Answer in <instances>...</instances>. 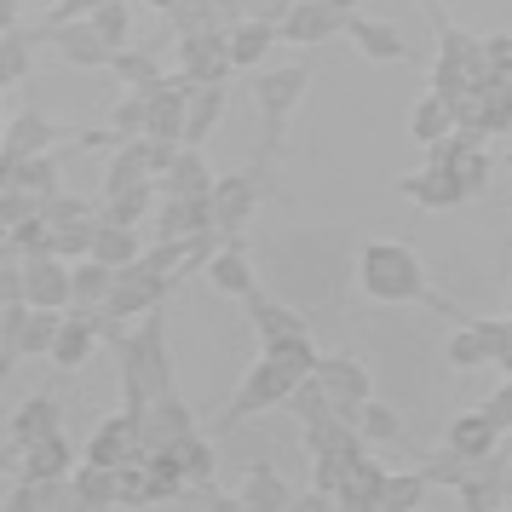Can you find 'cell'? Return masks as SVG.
<instances>
[{"label":"cell","mask_w":512,"mask_h":512,"mask_svg":"<svg viewBox=\"0 0 512 512\" xmlns=\"http://www.w3.org/2000/svg\"><path fill=\"white\" fill-rule=\"evenodd\" d=\"M357 288L369 294L374 305H432L443 317H455V323H472L455 300H443L432 277H426V265L409 242H397V236H374L357 248Z\"/></svg>","instance_id":"obj_1"},{"label":"cell","mask_w":512,"mask_h":512,"mask_svg":"<svg viewBox=\"0 0 512 512\" xmlns=\"http://www.w3.org/2000/svg\"><path fill=\"white\" fill-rule=\"evenodd\" d=\"M116 357H121V397H127V415H144L156 397H173V351H167L162 311L139 317V328H121Z\"/></svg>","instance_id":"obj_2"},{"label":"cell","mask_w":512,"mask_h":512,"mask_svg":"<svg viewBox=\"0 0 512 512\" xmlns=\"http://www.w3.org/2000/svg\"><path fill=\"white\" fill-rule=\"evenodd\" d=\"M305 93H311V64H282V70H259L254 81V104L259 121H265V139H259V167H277L282 144H288V127L300 116Z\"/></svg>","instance_id":"obj_3"},{"label":"cell","mask_w":512,"mask_h":512,"mask_svg":"<svg viewBox=\"0 0 512 512\" xmlns=\"http://www.w3.org/2000/svg\"><path fill=\"white\" fill-rule=\"evenodd\" d=\"M58 139L81 144V150H98V144H121L110 127H98V133H87V127H58V121H47L41 110H12L6 116V133H0V162H24V156H47Z\"/></svg>","instance_id":"obj_4"},{"label":"cell","mask_w":512,"mask_h":512,"mask_svg":"<svg viewBox=\"0 0 512 512\" xmlns=\"http://www.w3.org/2000/svg\"><path fill=\"white\" fill-rule=\"evenodd\" d=\"M265 196H277V179H271V167H242V173H225L219 185H213V231L225 236H242L248 225H254V213H259V202Z\"/></svg>","instance_id":"obj_5"},{"label":"cell","mask_w":512,"mask_h":512,"mask_svg":"<svg viewBox=\"0 0 512 512\" xmlns=\"http://www.w3.org/2000/svg\"><path fill=\"white\" fill-rule=\"evenodd\" d=\"M294 374L277 369L271 357H259L254 369L242 374V386L231 392V403H225V415H219V438H231L236 426H248L254 415H265V409H288V397H294Z\"/></svg>","instance_id":"obj_6"},{"label":"cell","mask_w":512,"mask_h":512,"mask_svg":"<svg viewBox=\"0 0 512 512\" xmlns=\"http://www.w3.org/2000/svg\"><path fill=\"white\" fill-rule=\"evenodd\" d=\"M231 70V29H208L173 47V75H185L190 87H225Z\"/></svg>","instance_id":"obj_7"},{"label":"cell","mask_w":512,"mask_h":512,"mask_svg":"<svg viewBox=\"0 0 512 512\" xmlns=\"http://www.w3.org/2000/svg\"><path fill=\"white\" fill-rule=\"evenodd\" d=\"M351 29V12L334 0H294V12L282 18V41L288 47H328Z\"/></svg>","instance_id":"obj_8"},{"label":"cell","mask_w":512,"mask_h":512,"mask_svg":"<svg viewBox=\"0 0 512 512\" xmlns=\"http://www.w3.org/2000/svg\"><path fill=\"white\" fill-rule=\"evenodd\" d=\"M24 300L35 311H70L75 305V265L58 254H29L24 259Z\"/></svg>","instance_id":"obj_9"},{"label":"cell","mask_w":512,"mask_h":512,"mask_svg":"<svg viewBox=\"0 0 512 512\" xmlns=\"http://www.w3.org/2000/svg\"><path fill=\"white\" fill-rule=\"evenodd\" d=\"M35 35H41L47 47H58V64H64V70H110V64H116V47H110L87 18H81V24H58V29L35 24Z\"/></svg>","instance_id":"obj_10"},{"label":"cell","mask_w":512,"mask_h":512,"mask_svg":"<svg viewBox=\"0 0 512 512\" xmlns=\"http://www.w3.org/2000/svg\"><path fill=\"white\" fill-rule=\"evenodd\" d=\"M133 420H139V449H144V455H156V449H179L190 432H202L196 415H190V403L179 392L156 397V403H150L144 415H133Z\"/></svg>","instance_id":"obj_11"},{"label":"cell","mask_w":512,"mask_h":512,"mask_svg":"<svg viewBox=\"0 0 512 512\" xmlns=\"http://www.w3.org/2000/svg\"><path fill=\"white\" fill-rule=\"evenodd\" d=\"M81 461H87V449H75L64 432H52V438H41V443H29L24 449L18 478H29V484H70Z\"/></svg>","instance_id":"obj_12"},{"label":"cell","mask_w":512,"mask_h":512,"mask_svg":"<svg viewBox=\"0 0 512 512\" xmlns=\"http://www.w3.org/2000/svg\"><path fill=\"white\" fill-rule=\"evenodd\" d=\"M208 231H213L208 196H162L156 202V236L162 242H202Z\"/></svg>","instance_id":"obj_13"},{"label":"cell","mask_w":512,"mask_h":512,"mask_svg":"<svg viewBox=\"0 0 512 512\" xmlns=\"http://www.w3.org/2000/svg\"><path fill=\"white\" fill-rule=\"evenodd\" d=\"M317 380H323V392L334 397V409H346V415H357V409H363V403L374 397L369 369H363L357 357H346V351L323 357V363H317Z\"/></svg>","instance_id":"obj_14"},{"label":"cell","mask_w":512,"mask_h":512,"mask_svg":"<svg viewBox=\"0 0 512 512\" xmlns=\"http://www.w3.org/2000/svg\"><path fill=\"white\" fill-rule=\"evenodd\" d=\"M52 432H64V403L52 392H29L18 409H12V420H6V443L12 449H29V443L52 438Z\"/></svg>","instance_id":"obj_15"},{"label":"cell","mask_w":512,"mask_h":512,"mask_svg":"<svg viewBox=\"0 0 512 512\" xmlns=\"http://www.w3.org/2000/svg\"><path fill=\"white\" fill-rule=\"evenodd\" d=\"M104 328H110V317H87V311H70L64 317V334H58V346H52V369L58 374H81L87 369V357L98 351V340H104Z\"/></svg>","instance_id":"obj_16"},{"label":"cell","mask_w":512,"mask_h":512,"mask_svg":"<svg viewBox=\"0 0 512 512\" xmlns=\"http://www.w3.org/2000/svg\"><path fill=\"white\" fill-rule=\"evenodd\" d=\"M202 277H208V288H213V294H225V300H248V294H259L254 259L242 254V236L219 242V254L202 265Z\"/></svg>","instance_id":"obj_17"},{"label":"cell","mask_w":512,"mask_h":512,"mask_svg":"<svg viewBox=\"0 0 512 512\" xmlns=\"http://www.w3.org/2000/svg\"><path fill=\"white\" fill-rule=\"evenodd\" d=\"M346 41L363 52V58H374V64H409V58H415L409 41H403V29L386 24V18H363V12H351Z\"/></svg>","instance_id":"obj_18"},{"label":"cell","mask_w":512,"mask_h":512,"mask_svg":"<svg viewBox=\"0 0 512 512\" xmlns=\"http://www.w3.org/2000/svg\"><path fill=\"white\" fill-rule=\"evenodd\" d=\"M397 190H403L415 208H426V213H443V208H461V202H466V185L455 179V173H443V167L403 173V179H397Z\"/></svg>","instance_id":"obj_19"},{"label":"cell","mask_w":512,"mask_h":512,"mask_svg":"<svg viewBox=\"0 0 512 512\" xmlns=\"http://www.w3.org/2000/svg\"><path fill=\"white\" fill-rule=\"evenodd\" d=\"M443 443H449L455 455H466V461H489V455L501 449V432H495V420H489L484 409H461V415H449Z\"/></svg>","instance_id":"obj_20"},{"label":"cell","mask_w":512,"mask_h":512,"mask_svg":"<svg viewBox=\"0 0 512 512\" xmlns=\"http://www.w3.org/2000/svg\"><path fill=\"white\" fill-rule=\"evenodd\" d=\"M133 455H144V449H139V420H133V415L98 420V432L87 438V461H98V466H127Z\"/></svg>","instance_id":"obj_21"},{"label":"cell","mask_w":512,"mask_h":512,"mask_svg":"<svg viewBox=\"0 0 512 512\" xmlns=\"http://www.w3.org/2000/svg\"><path fill=\"white\" fill-rule=\"evenodd\" d=\"M0 190H29V196H58L64 190V167H58V156H24V162H0Z\"/></svg>","instance_id":"obj_22"},{"label":"cell","mask_w":512,"mask_h":512,"mask_svg":"<svg viewBox=\"0 0 512 512\" xmlns=\"http://www.w3.org/2000/svg\"><path fill=\"white\" fill-rule=\"evenodd\" d=\"M248 323H254L259 346H271V340H294V334H311V317H300L294 305L282 300H265V294H248Z\"/></svg>","instance_id":"obj_23"},{"label":"cell","mask_w":512,"mask_h":512,"mask_svg":"<svg viewBox=\"0 0 512 512\" xmlns=\"http://www.w3.org/2000/svg\"><path fill=\"white\" fill-rule=\"evenodd\" d=\"M449 133H461V116H455V98H443V93L415 98V110H409V139L432 150V144H443Z\"/></svg>","instance_id":"obj_24"},{"label":"cell","mask_w":512,"mask_h":512,"mask_svg":"<svg viewBox=\"0 0 512 512\" xmlns=\"http://www.w3.org/2000/svg\"><path fill=\"white\" fill-rule=\"evenodd\" d=\"M213 185H219V173L208 167V156H202L196 144H185L179 162L162 173V185L156 190H162V196H213Z\"/></svg>","instance_id":"obj_25"},{"label":"cell","mask_w":512,"mask_h":512,"mask_svg":"<svg viewBox=\"0 0 512 512\" xmlns=\"http://www.w3.org/2000/svg\"><path fill=\"white\" fill-rule=\"evenodd\" d=\"M363 449V432H357V415H323L305 426V455H357Z\"/></svg>","instance_id":"obj_26"},{"label":"cell","mask_w":512,"mask_h":512,"mask_svg":"<svg viewBox=\"0 0 512 512\" xmlns=\"http://www.w3.org/2000/svg\"><path fill=\"white\" fill-rule=\"evenodd\" d=\"M116 277L110 265L98 259H75V305L70 311H87V317H110V294H116Z\"/></svg>","instance_id":"obj_27"},{"label":"cell","mask_w":512,"mask_h":512,"mask_svg":"<svg viewBox=\"0 0 512 512\" xmlns=\"http://www.w3.org/2000/svg\"><path fill=\"white\" fill-rule=\"evenodd\" d=\"M277 41H282L277 24H265V18H242V24H231V64L236 70H265V58H271Z\"/></svg>","instance_id":"obj_28"},{"label":"cell","mask_w":512,"mask_h":512,"mask_svg":"<svg viewBox=\"0 0 512 512\" xmlns=\"http://www.w3.org/2000/svg\"><path fill=\"white\" fill-rule=\"evenodd\" d=\"M236 495H248L259 512H288L294 507V489H288V478H282L271 461H248V472H242V489Z\"/></svg>","instance_id":"obj_29"},{"label":"cell","mask_w":512,"mask_h":512,"mask_svg":"<svg viewBox=\"0 0 512 512\" xmlns=\"http://www.w3.org/2000/svg\"><path fill=\"white\" fill-rule=\"evenodd\" d=\"M35 29H0V87L18 93L29 75H35Z\"/></svg>","instance_id":"obj_30"},{"label":"cell","mask_w":512,"mask_h":512,"mask_svg":"<svg viewBox=\"0 0 512 512\" xmlns=\"http://www.w3.org/2000/svg\"><path fill=\"white\" fill-rule=\"evenodd\" d=\"M70 489H75V501L87 512H110V507H121V484H116V466H98V461H81L75 466V478H70Z\"/></svg>","instance_id":"obj_31"},{"label":"cell","mask_w":512,"mask_h":512,"mask_svg":"<svg viewBox=\"0 0 512 512\" xmlns=\"http://www.w3.org/2000/svg\"><path fill=\"white\" fill-rule=\"evenodd\" d=\"M116 81L127 87V93H150V87H162L167 81V64H162V52L156 47H127V52H116Z\"/></svg>","instance_id":"obj_32"},{"label":"cell","mask_w":512,"mask_h":512,"mask_svg":"<svg viewBox=\"0 0 512 512\" xmlns=\"http://www.w3.org/2000/svg\"><path fill=\"white\" fill-rule=\"evenodd\" d=\"M443 357H449V369H455V374H478V369H489V363H495V357H489L484 328H478V317H472V323H455V328H449V340H443Z\"/></svg>","instance_id":"obj_33"},{"label":"cell","mask_w":512,"mask_h":512,"mask_svg":"<svg viewBox=\"0 0 512 512\" xmlns=\"http://www.w3.org/2000/svg\"><path fill=\"white\" fill-rule=\"evenodd\" d=\"M93 259H98V265H110V271H127V265H139V259H144V242L127 231V225H104V219H98Z\"/></svg>","instance_id":"obj_34"},{"label":"cell","mask_w":512,"mask_h":512,"mask_svg":"<svg viewBox=\"0 0 512 512\" xmlns=\"http://www.w3.org/2000/svg\"><path fill=\"white\" fill-rule=\"evenodd\" d=\"M64 317H70V311H35V305H29V323H24V334H18V351H24L29 363H35V357L47 363L52 357L58 334H64Z\"/></svg>","instance_id":"obj_35"},{"label":"cell","mask_w":512,"mask_h":512,"mask_svg":"<svg viewBox=\"0 0 512 512\" xmlns=\"http://www.w3.org/2000/svg\"><path fill=\"white\" fill-rule=\"evenodd\" d=\"M386 489V466L374 461L369 449H357L346 461V484H340V501H380Z\"/></svg>","instance_id":"obj_36"},{"label":"cell","mask_w":512,"mask_h":512,"mask_svg":"<svg viewBox=\"0 0 512 512\" xmlns=\"http://www.w3.org/2000/svg\"><path fill=\"white\" fill-rule=\"evenodd\" d=\"M259 357H271L277 369H288L294 380H311L317 363H323V351L311 346V334H294V340H271V346L259 351Z\"/></svg>","instance_id":"obj_37"},{"label":"cell","mask_w":512,"mask_h":512,"mask_svg":"<svg viewBox=\"0 0 512 512\" xmlns=\"http://www.w3.org/2000/svg\"><path fill=\"white\" fill-rule=\"evenodd\" d=\"M357 432H363V443H403L409 438L403 415H397L392 403H380V397H369V403L357 409Z\"/></svg>","instance_id":"obj_38"},{"label":"cell","mask_w":512,"mask_h":512,"mask_svg":"<svg viewBox=\"0 0 512 512\" xmlns=\"http://www.w3.org/2000/svg\"><path fill=\"white\" fill-rule=\"evenodd\" d=\"M426 489H432V478H426L420 466H409V472H386V489H380V507H386V512H420V501H426Z\"/></svg>","instance_id":"obj_39"},{"label":"cell","mask_w":512,"mask_h":512,"mask_svg":"<svg viewBox=\"0 0 512 512\" xmlns=\"http://www.w3.org/2000/svg\"><path fill=\"white\" fill-rule=\"evenodd\" d=\"M219 116H225V87H196V93H190L185 144H196V150H202V139H208L213 127H219Z\"/></svg>","instance_id":"obj_40"},{"label":"cell","mask_w":512,"mask_h":512,"mask_svg":"<svg viewBox=\"0 0 512 512\" xmlns=\"http://www.w3.org/2000/svg\"><path fill=\"white\" fill-rule=\"evenodd\" d=\"M116 484H121V507H127V512H144V507H156V501H162L144 455H133L127 466H116Z\"/></svg>","instance_id":"obj_41"},{"label":"cell","mask_w":512,"mask_h":512,"mask_svg":"<svg viewBox=\"0 0 512 512\" xmlns=\"http://www.w3.org/2000/svg\"><path fill=\"white\" fill-rule=\"evenodd\" d=\"M179 461H185L190 472V489H202L219 478V438H208V432H190L185 443H179Z\"/></svg>","instance_id":"obj_42"},{"label":"cell","mask_w":512,"mask_h":512,"mask_svg":"<svg viewBox=\"0 0 512 512\" xmlns=\"http://www.w3.org/2000/svg\"><path fill=\"white\" fill-rule=\"evenodd\" d=\"M420 461V472H426V478H432V489H455V495H461V484L466 478H472V466L478 461H466V455H455V449H449V443H443V449H432V455H415Z\"/></svg>","instance_id":"obj_43"},{"label":"cell","mask_w":512,"mask_h":512,"mask_svg":"<svg viewBox=\"0 0 512 512\" xmlns=\"http://www.w3.org/2000/svg\"><path fill=\"white\" fill-rule=\"evenodd\" d=\"M167 24H173V35H179V41H190V35H208V29H225V18H219V0H179Z\"/></svg>","instance_id":"obj_44"},{"label":"cell","mask_w":512,"mask_h":512,"mask_svg":"<svg viewBox=\"0 0 512 512\" xmlns=\"http://www.w3.org/2000/svg\"><path fill=\"white\" fill-rule=\"evenodd\" d=\"M156 208V185L150 190H127V196H110V202H98V219L104 225H127V231H139V219Z\"/></svg>","instance_id":"obj_45"},{"label":"cell","mask_w":512,"mask_h":512,"mask_svg":"<svg viewBox=\"0 0 512 512\" xmlns=\"http://www.w3.org/2000/svg\"><path fill=\"white\" fill-rule=\"evenodd\" d=\"M110 133H116L121 144L144 139V133H150V93H127L121 98L116 110H110Z\"/></svg>","instance_id":"obj_46"},{"label":"cell","mask_w":512,"mask_h":512,"mask_svg":"<svg viewBox=\"0 0 512 512\" xmlns=\"http://www.w3.org/2000/svg\"><path fill=\"white\" fill-rule=\"evenodd\" d=\"M87 24H93L116 52H127V41H133V6H127V0H104V6H98Z\"/></svg>","instance_id":"obj_47"},{"label":"cell","mask_w":512,"mask_h":512,"mask_svg":"<svg viewBox=\"0 0 512 512\" xmlns=\"http://www.w3.org/2000/svg\"><path fill=\"white\" fill-rule=\"evenodd\" d=\"M144 461H150V478H156V495H162V501H173V495L190 489V472H185V461H179V449H156V455H144Z\"/></svg>","instance_id":"obj_48"},{"label":"cell","mask_w":512,"mask_h":512,"mask_svg":"<svg viewBox=\"0 0 512 512\" xmlns=\"http://www.w3.org/2000/svg\"><path fill=\"white\" fill-rule=\"evenodd\" d=\"M41 219H47L52 231H58V225H81V219H98V208H93V202H81V196H70V190H58V196H47V202H41Z\"/></svg>","instance_id":"obj_49"},{"label":"cell","mask_w":512,"mask_h":512,"mask_svg":"<svg viewBox=\"0 0 512 512\" xmlns=\"http://www.w3.org/2000/svg\"><path fill=\"white\" fill-rule=\"evenodd\" d=\"M35 213H41V196H29V190H0V225H6V231L29 225Z\"/></svg>","instance_id":"obj_50"},{"label":"cell","mask_w":512,"mask_h":512,"mask_svg":"<svg viewBox=\"0 0 512 512\" xmlns=\"http://www.w3.org/2000/svg\"><path fill=\"white\" fill-rule=\"evenodd\" d=\"M478 409H484V415L495 420V432L507 438V432H512V380H501V386H495V392H489Z\"/></svg>","instance_id":"obj_51"},{"label":"cell","mask_w":512,"mask_h":512,"mask_svg":"<svg viewBox=\"0 0 512 512\" xmlns=\"http://www.w3.org/2000/svg\"><path fill=\"white\" fill-rule=\"evenodd\" d=\"M6 512H41V484L12 478V489H6Z\"/></svg>","instance_id":"obj_52"},{"label":"cell","mask_w":512,"mask_h":512,"mask_svg":"<svg viewBox=\"0 0 512 512\" xmlns=\"http://www.w3.org/2000/svg\"><path fill=\"white\" fill-rule=\"evenodd\" d=\"M242 12H248V18H265V24H277V29H282V18L294 12V0H242Z\"/></svg>","instance_id":"obj_53"},{"label":"cell","mask_w":512,"mask_h":512,"mask_svg":"<svg viewBox=\"0 0 512 512\" xmlns=\"http://www.w3.org/2000/svg\"><path fill=\"white\" fill-rule=\"evenodd\" d=\"M288 512H340V495H328V489H300Z\"/></svg>","instance_id":"obj_54"},{"label":"cell","mask_w":512,"mask_h":512,"mask_svg":"<svg viewBox=\"0 0 512 512\" xmlns=\"http://www.w3.org/2000/svg\"><path fill=\"white\" fill-rule=\"evenodd\" d=\"M484 52H489V70H507L512 64V35H484Z\"/></svg>","instance_id":"obj_55"},{"label":"cell","mask_w":512,"mask_h":512,"mask_svg":"<svg viewBox=\"0 0 512 512\" xmlns=\"http://www.w3.org/2000/svg\"><path fill=\"white\" fill-rule=\"evenodd\" d=\"M208 512H259V507L248 501V495H213Z\"/></svg>","instance_id":"obj_56"},{"label":"cell","mask_w":512,"mask_h":512,"mask_svg":"<svg viewBox=\"0 0 512 512\" xmlns=\"http://www.w3.org/2000/svg\"><path fill=\"white\" fill-rule=\"evenodd\" d=\"M340 512H386L380 501H340Z\"/></svg>","instance_id":"obj_57"},{"label":"cell","mask_w":512,"mask_h":512,"mask_svg":"<svg viewBox=\"0 0 512 512\" xmlns=\"http://www.w3.org/2000/svg\"><path fill=\"white\" fill-rule=\"evenodd\" d=\"M144 6H150V12H162V18H173V6H179V0H144Z\"/></svg>","instance_id":"obj_58"},{"label":"cell","mask_w":512,"mask_h":512,"mask_svg":"<svg viewBox=\"0 0 512 512\" xmlns=\"http://www.w3.org/2000/svg\"><path fill=\"white\" fill-rule=\"evenodd\" d=\"M495 87H507V93H512V64H507V70H495Z\"/></svg>","instance_id":"obj_59"},{"label":"cell","mask_w":512,"mask_h":512,"mask_svg":"<svg viewBox=\"0 0 512 512\" xmlns=\"http://www.w3.org/2000/svg\"><path fill=\"white\" fill-rule=\"evenodd\" d=\"M334 6H346V12H357V0H334Z\"/></svg>","instance_id":"obj_60"},{"label":"cell","mask_w":512,"mask_h":512,"mask_svg":"<svg viewBox=\"0 0 512 512\" xmlns=\"http://www.w3.org/2000/svg\"><path fill=\"white\" fill-rule=\"evenodd\" d=\"M507 173H512V150H507Z\"/></svg>","instance_id":"obj_61"},{"label":"cell","mask_w":512,"mask_h":512,"mask_svg":"<svg viewBox=\"0 0 512 512\" xmlns=\"http://www.w3.org/2000/svg\"><path fill=\"white\" fill-rule=\"evenodd\" d=\"M501 512H512V507H501Z\"/></svg>","instance_id":"obj_62"}]
</instances>
